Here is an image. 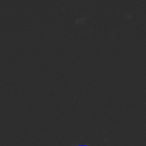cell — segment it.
I'll list each match as a JSON object with an SVG mask.
<instances>
[{
    "instance_id": "6da1fadb",
    "label": "cell",
    "mask_w": 146,
    "mask_h": 146,
    "mask_svg": "<svg viewBox=\"0 0 146 146\" xmlns=\"http://www.w3.org/2000/svg\"><path fill=\"white\" fill-rule=\"evenodd\" d=\"M77 146H88V145H77Z\"/></svg>"
}]
</instances>
